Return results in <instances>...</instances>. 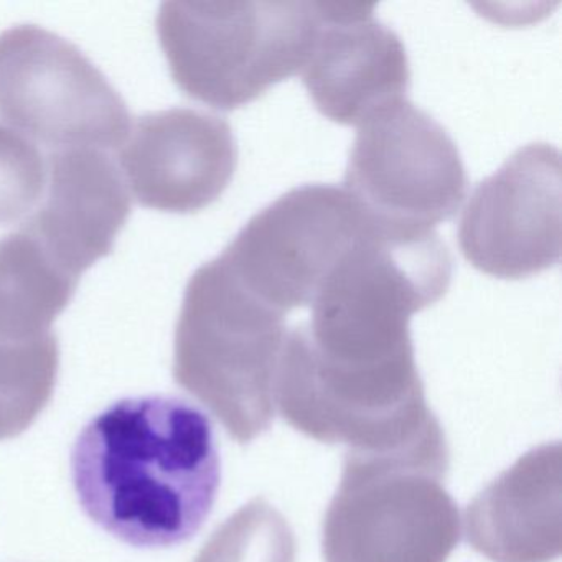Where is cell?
<instances>
[{"label":"cell","instance_id":"6da1fadb","mask_svg":"<svg viewBox=\"0 0 562 562\" xmlns=\"http://www.w3.org/2000/svg\"><path fill=\"white\" fill-rule=\"evenodd\" d=\"M70 465L85 513L134 548L190 541L222 482L212 420L173 396L116 401L81 430Z\"/></svg>","mask_w":562,"mask_h":562},{"label":"cell","instance_id":"7a4b0ae2","mask_svg":"<svg viewBox=\"0 0 562 562\" xmlns=\"http://www.w3.org/2000/svg\"><path fill=\"white\" fill-rule=\"evenodd\" d=\"M285 318L255 297L220 256L196 269L187 285L173 378L236 442H252L274 423Z\"/></svg>","mask_w":562,"mask_h":562},{"label":"cell","instance_id":"3957f363","mask_svg":"<svg viewBox=\"0 0 562 562\" xmlns=\"http://www.w3.org/2000/svg\"><path fill=\"white\" fill-rule=\"evenodd\" d=\"M317 2H187L160 5L156 29L177 87L233 111L301 74Z\"/></svg>","mask_w":562,"mask_h":562},{"label":"cell","instance_id":"277c9868","mask_svg":"<svg viewBox=\"0 0 562 562\" xmlns=\"http://www.w3.org/2000/svg\"><path fill=\"white\" fill-rule=\"evenodd\" d=\"M449 456L345 457L322 529L325 562H446L460 541Z\"/></svg>","mask_w":562,"mask_h":562},{"label":"cell","instance_id":"5b68a950","mask_svg":"<svg viewBox=\"0 0 562 562\" xmlns=\"http://www.w3.org/2000/svg\"><path fill=\"white\" fill-rule=\"evenodd\" d=\"M0 120L55 150L121 147L131 131L127 104L100 68L37 25L0 34Z\"/></svg>","mask_w":562,"mask_h":562},{"label":"cell","instance_id":"8992f818","mask_svg":"<svg viewBox=\"0 0 562 562\" xmlns=\"http://www.w3.org/2000/svg\"><path fill=\"white\" fill-rule=\"evenodd\" d=\"M345 190L381 228L430 233L462 205L465 166L449 133L403 98L358 126Z\"/></svg>","mask_w":562,"mask_h":562},{"label":"cell","instance_id":"52a82bcc","mask_svg":"<svg viewBox=\"0 0 562 562\" xmlns=\"http://www.w3.org/2000/svg\"><path fill=\"white\" fill-rule=\"evenodd\" d=\"M371 226L347 190L308 183L256 213L220 258L255 297L288 317L311 307L325 279Z\"/></svg>","mask_w":562,"mask_h":562},{"label":"cell","instance_id":"ba28073f","mask_svg":"<svg viewBox=\"0 0 562 562\" xmlns=\"http://www.w3.org/2000/svg\"><path fill=\"white\" fill-rule=\"evenodd\" d=\"M561 154L551 144L519 147L479 183L460 216V251L498 279L548 271L561 258Z\"/></svg>","mask_w":562,"mask_h":562},{"label":"cell","instance_id":"9c48e42d","mask_svg":"<svg viewBox=\"0 0 562 562\" xmlns=\"http://www.w3.org/2000/svg\"><path fill=\"white\" fill-rule=\"evenodd\" d=\"M117 157L140 206L195 213L228 189L238 146L223 117L172 108L137 117Z\"/></svg>","mask_w":562,"mask_h":562},{"label":"cell","instance_id":"30bf717a","mask_svg":"<svg viewBox=\"0 0 562 562\" xmlns=\"http://www.w3.org/2000/svg\"><path fill=\"white\" fill-rule=\"evenodd\" d=\"M374 9L317 2V29L301 77L317 110L344 126H360L409 90L403 41Z\"/></svg>","mask_w":562,"mask_h":562},{"label":"cell","instance_id":"8fae6325","mask_svg":"<svg viewBox=\"0 0 562 562\" xmlns=\"http://www.w3.org/2000/svg\"><path fill=\"white\" fill-rule=\"evenodd\" d=\"M45 196L22 223L74 278L111 255L131 215V195L116 164L100 149L55 150Z\"/></svg>","mask_w":562,"mask_h":562},{"label":"cell","instance_id":"7c38bea8","mask_svg":"<svg viewBox=\"0 0 562 562\" xmlns=\"http://www.w3.org/2000/svg\"><path fill=\"white\" fill-rule=\"evenodd\" d=\"M469 544L492 562L561 554V446L544 443L493 480L465 512Z\"/></svg>","mask_w":562,"mask_h":562},{"label":"cell","instance_id":"4fadbf2b","mask_svg":"<svg viewBox=\"0 0 562 562\" xmlns=\"http://www.w3.org/2000/svg\"><path fill=\"white\" fill-rule=\"evenodd\" d=\"M80 279L68 274L22 228L0 239V337L34 340L54 334Z\"/></svg>","mask_w":562,"mask_h":562},{"label":"cell","instance_id":"5bb4252c","mask_svg":"<svg viewBox=\"0 0 562 562\" xmlns=\"http://www.w3.org/2000/svg\"><path fill=\"white\" fill-rule=\"evenodd\" d=\"M57 334L34 340L0 337V440L14 439L35 423L57 386Z\"/></svg>","mask_w":562,"mask_h":562},{"label":"cell","instance_id":"9a60e30c","mask_svg":"<svg viewBox=\"0 0 562 562\" xmlns=\"http://www.w3.org/2000/svg\"><path fill=\"white\" fill-rule=\"evenodd\" d=\"M297 542L288 519L265 498L229 516L193 562H295Z\"/></svg>","mask_w":562,"mask_h":562},{"label":"cell","instance_id":"2e32d148","mask_svg":"<svg viewBox=\"0 0 562 562\" xmlns=\"http://www.w3.org/2000/svg\"><path fill=\"white\" fill-rule=\"evenodd\" d=\"M47 187V160L35 143L0 124V226L27 220Z\"/></svg>","mask_w":562,"mask_h":562}]
</instances>
